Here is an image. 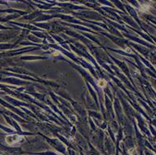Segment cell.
I'll return each instance as SVG.
<instances>
[{"label": "cell", "mask_w": 156, "mask_h": 155, "mask_svg": "<svg viewBox=\"0 0 156 155\" xmlns=\"http://www.w3.org/2000/svg\"><path fill=\"white\" fill-rule=\"evenodd\" d=\"M21 139V136H7L6 138V141L8 143V144H12V143H15L19 141Z\"/></svg>", "instance_id": "cell-1"}, {"label": "cell", "mask_w": 156, "mask_h": 155, "mask_svg": "<svg viewBox=\"0 0 156 155\" xmlns=\"http://www.w3.org/2000/svg\"><path fill=\"white\" fill-rule=\"evenodd\" d=\"M97 83H98V85H99V86H101V87H105V86H106V84H107V82L105 81V79H99L98 80V82H97Z\"/></svg>", "instance_id": "cell-2"}, {"label": "cell", "mask_w": 156, "mask_h": 155, "mask_svg": "<svg viewBox=\"0 0 156 155\" xmlns=\"http://www.w3.org/2000/svg\"><path fill=\"white\" fill-rule=\"evenodd\" d=\"M149 8H150V6L149 5H142L140 8V10L142 11V12H146V11L149 10Z\"/></svg>", "instance_id": "cell-3"}, {"label": "cell", "mask_w": 156, "mask_h": 155, "mask_svg": "<svg viewBox=\"0 0 156 155\" xmlns=\"http://www.w3.org/2000/svg\"><path fill=\"white\" fill-rule=\"evenodd\" d=\"M126 51H127V52H128V53H130V52H131V49L129 48H126Z\"/></svg>", "instance_id": "cell-4"}, {"label": "cell", "mask_w": 156, "mask_h": 155, "mask_svg": "<svg viewBox=\"0 0 156 155\" xmlns=\"http://www.w3.org/2000/svg\"><path fill=\"white\" fill-rule=\"evenodd\" d=\"M58 54H59V52H55V53H52V55H53V56H57Z\"/></svg>", "instance_id": "cell-5"}]
</instances>
